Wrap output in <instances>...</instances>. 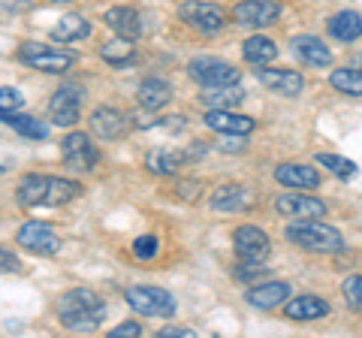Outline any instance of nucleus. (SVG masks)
Returning a JSON list of instances; mask_svg holds the SVG:
<instances>
[{
  "label": "nucleus",
  "mask_w": 362,
  "mask_h": 338,
  "mask_svg": "<svg viewBox=\"0 0 362 338\" xmlns=\"http://www.w3.org/2000/svg\"><path fill=\"white\" fill-rule=\"evenodd\" d=\"M18 202L25 209H37V206H66L70 199L82 197V185L73 182V178H61V175H40L30 173L18 182L16 190Z\"/></svg>",
  "instance_id": "1"
},
{
  "label": "nucleus",
  "mask_w": 362,
  "mask_h": 338,
  "mask_svg": "<svg viewBox=\"0 0 362 338\" xmlns=\"http://www.w3.org/2000/svg\"><path fill=\"white\" fill-rule=\"evenodd\" d=\"M58 317L73 332H94L106 317V302L88 287H76L64 293L58 302Z\"/></svg>",
  "instance_id": "2"
},
{
  "label": "nucleus",
  "mask_w": 362,
  "mask_h": 338,
  "mask_svg": "<svg viewBox=\"0 0 362 338\" xmlns=\"http://www.w3.org/2000/svg\"><path fill=\"white\" fill-rule=\"evenodd\" d=\"M287 239L293 245L305 247V251H314V254H338L344 247L341 233L335 227H326L320 223V218H308V221H296L287 227Z\"/></svg>",
  "instance_id": "3"
},
{
  "label": "nucleus",
  "mask_w": 362,
  "mask_h": 338,
  "mask_svg": "<svg viewBox=\"0 0 362 338\" xmlns=\"http://www.w3.org/2000/svg\"><path fill=\"white\" fill-rule=\"evenodd\" d=\"M127 305L133 311L145 314V317H173L175 314V299L173 293L163 287H151V284H136L124 293Z\"/></svg>",
  "instance_id": "4"
},
{
  "label": "nucleus",
  "mask_w": 362,
  "mask_h": 338,
  "mask_svg": "<svg viewBox=\"0 0 362 338\" xmlns=\"http://www.w3.org/2000/svg\"><path fill=\"white\" fill-rule=\"evenodd\" d=\"M18 58L21 64L33 66V70H42V73H66L76 64L73 52L58 49V46H42V42H21Z\"/></svg>",
  "instance_id": "5"
},
{
  "label": "nucleus",
  "mask_w": 362,
  "mask_h": 338,
  "mask_svg": "<svg viewBox=\"0 0 362 338\" xmlns=\"http://www.w3.org/2000/svg\"><path fill=\"white\" fill-rule=\"evenodd\" d=\"M233 247H235V257L247 266H263L269 260V251H272V242L269 235L254 227V223H242V227H235L233 233Z\"/></svg>",
  "instance_id": "6"
},
{
  "label": "nucleus",
  "mask_w": 362,
  "mask_h": 338,
  "mask_svg": "<svg viewBox=\"0 0 362 338\" xmlns=\"http://www.w3.org/2000/svg\"><path fill=\"white\" fill-rule=\"evenodd\" d=\"M178 16L187 28H194L199 33H218L226 28V13L221 6L206 4V0H185L178 6Z\"/></svg>",
  "instance_id": "7"
},
{
  "label": "nucleus",
  "mask_w": 362,
  "mask_h": 338,
  "mask_svg": "<svg viewBox=\"0 0 362 338\" xmlns=\"http://www.w3.org/2000/svg\"><path fill=\"white\" fill-rule=\"evenodd\" d=\"M16 242L25 247V251L37 254V257H52V254L61 251L58 233H54V227H49V223H42V221L21 223L18 233H16Z\"/></svg>",
  "instance_id": "8"
},
{
  "label": "nucleus",
  "mask_w": 362,
  "mask_h": 338,
  "mask_svg": "<svg viewBox=\"0 0 362 338\" xmlns=\"http://www.w3.org/2000/svg\"><path fill=\"white\" fill-rule=\"evenodd\" d=\"M187 73H190V78H197L202 88L239 82V70H235L230 61H221V58H194L187 64Z\"/></svg>",
  "instance_id": "9"
},
{
  "label": "nucleus",
  "mask_w": 362,
  "mask_h": 338,
  "mask_svg": "<svg viewBox=\"0 0 362 338\" xmlns=\"http://www.w3.org/2000/svg\"><path fill=\"white\" fill-rule=\"evenodd\" d=\"M61 157L73 173H90L100 161V151L85 133H70V136L61 142Z\"/></svg>",
  "instance_id": "10"
},
{
  "label": "nucleus",
  "mask_w": 362,
  "mask_h": 338,
  "mask_svg": "<svg viewBox=\"0 0 362 338\" xmlns=\"http://www.w3.org/2000/svg\"><path fill=\"white\" fill-rule=\"evenodd\" d=\"M281 18V4L278 0H242L233 9V21L245 28H269Z\"/></svg>",
  "instance_id": "11"
},
{
  "label": "nucleus",
  "mask_w": 362,
  "mask_h": 338,
  "mask_svg": "<svg viewBox=\"0 0 362 338\" xmlns=\"http://www.w3.org/2000/svg\"><path fill=\"white\" fill-rule=\"evenodd\" d=\"M49 112H52V121L58 124V127H73V124L82 118V88L64 85L61 91H54Z\"/></svg>",
  "instance_id": "12"
},
{
  "label": "nucleus",
  "mask_w": 362,
  "mask_h": 338,
  "mask_svg": "<svg viewBox=\"0 0 362 338\" xmlns=\"http://www.w3.org/2000/svg\"><path fill=\"white\" fill-rule=\"evenodd\" d=\"M88 121H90V133L100 136V139H121L124 133H127V127H130V118L124 115L121 109H115V106L94 109Z\"/></svg>",
  "instance_id": "13"
},
{
  "label": "nucleus",
  "mask_w": 362,
  "mask_h": 338,
  "mask_svg": "<svg viewBox=\"0 0 362 338\" xmlns=\"http://www.w3.org/2000/svg\"><path fill=\"white\" fill-rule=\"evenodd\" d=\"M275 209L287 218H296V221H308V218H323L326 215V202L317 199V197H302V194H284L278 197Z\"/></svg>",
  "instance_id": "14"
},
{
  "label": "nucleus",
  "mask_w": 362,
  "mask_h": 338,
  "mask_svg": "<svg viewBox=\"0 0 362 338\" xmlns=\"http://www.w3.org/2000/svg\"><path fill=\"white\" fill-rule=\"evenodd\" d=\"M287 296H290L287 281H266V284H254L251 290H247L245 302L259 308V311H272V308H278L281 302H287Z\"/></svg>",
  "instance_id": "15"
},
{
  "label": "nucleus",
  "mask_w": 362,
  "mask_h": 338,
  "mask_svg": "<svg viewBox=\"0 0 362 338\" xmlns=\"http://www.w3.org/2000/svg\"><path fill=\"white\" fill-rule=\"evenodd\" d=\"M206 124L218 133H230V136H247V133L254 130V118L239 115V112H233V109H209Z\"/></svg>",
  "instance_id": "16"
},
{
  "label": "nucleus",
  "mask_w": 362,
  "mask_h": 338,
  "mask_svg": "<svg viewBox=\"0 0 362 338\" xmlns=\"http://www.w3.org/2000/svg\"><path fill=\"white\" fill-rule=\"evenodd\" d=\"M257 76H259V82H263L269 91L284 94V97H296V94H302V88H305V78L296 70H269V66H263Z\"/></svg>",
  "instance_id": "17"
},
{
  "label": "nucleus",
  "mask_w": 362,
  "mask_h": 338,
  "mask_svg": "<svg viewBox=\"0 0 362 338\" xmlns=\"http://www.w3.org/2000/svg\"><path fill=\"white\" fill-rule=\"evenodd\" d=\"M275 182L284 185V187H302V190H311L320 185V173L314 166H305V163H281L275 166Z\"/></svg>",
  "instance_id": "18"
},
{
  "label": "nucleus",
  "mask_w": 362,
  "mask_h": 338,
  "mask_svg": "<svg viewBox=\"0 0 362 338\" xmlns=\"http://www.w3.org/2000/svg\"><path fill=\"white\" fill-rule=\"evenodd\" d=\"M254 206V194L242 185H223L211 194V209L214 211H245Z\"/></svg>",
  "instance_id": "19"
},
{
  "label": "nucleus",
  "mask_w": 362,
  "mask_h": 338,
  "mask_svg": "<svg viewBox=\"0 0 362 338\" xmlns=\"http://www.w3.org/2000/svg\"><path fill=\"white\" fill-rule=\"evenodd\" d=\"M103 21L118 33V37H124V40H133L136 42V40L142 37V18L130 6H112L109 13L103 16Z\"/></svg>",
  "instance_id": "20"
},
{
  "label": "nucleus",
  "mask_w": 362,
  "mask_h": 338,
  "mask_svg": "<svg viewBox=\"0 0 362 338\" xmlns=\"http://www.w3.org/2000/svg\"><path fill=\"white\" fill-rule=\"evenodd\" d=\"M136 100H139V106L142 109H148V112H157V109H163L169 100H173V88H169L166 78H145V82L139 85V91H136Z\"/></svg>",
  "instance_id": "21"
},
{
  "label": "nucleus",
  "mask_w": 362,
  "mask_h": 338,
  "mask_svg": "<svg viewBox=\"0 0 362 338\" xmlns=\"http://www.w3.org/2000/svg\"><path fill=\"white\" fill-rule=\"evenodd\" d=\"M293 52H296L302 58V64H308V66H329L332 64L329 46L317 37H296L293 40Z\"/></svg>",
  "instance_id": "22"
},
{
  "label": "nucleus",
  "mask_w": 362,
  "mask_h": 338,
  "mask_svg": "<svg viewBox=\"0 0 362 338\" xmlns=\"http://www.w3.org/2000/svg\"><path fill=\"white\" fill-rule=\"evenodd\" d=\"M332 308H329V302H323L320 296H299V299H293V302H287V308H284V314L290 320H320V317H326Z\"/></svg>",
  "instance_id": "23"
},
{
  "label": "nucleus",
  "mask_w": 362,
  "mask_h": 338,
  "mask_svg": "<svg viewBox=\"0 0 362 338\" xmlns=\"http://www.w3.org/2000/svg\"><path fill=\"white\" fill-rule=\"evenodd\" d=\"M242 100H245V88L239 82L202 88V103L211 106V109H233V106H239Z\"/></svg>",
  "instance_id": "24"
},
{
  "label": "nucleus",
  "mask_w": 362,
  "mask_h": 338,
  "mask_svg": "<svg viewBox=\"0 0 362 338\" xmlns=\"http://www.w3.org/2000/svg\"><path fill=\"white\" fill-rule=\"evenodd\" d=\"M329 37H335L338 42H356L362 37V16L354 9H344L329 18Z\"/></svg>",
  "instance_id": "25"
},
{
  "label": "nucleus",
  "mask_w": 362,
  "mask_h": 338,
  "mask_svg": "<svg viewBox=\"0 0 362 338\" xmlns=\"http://www.w3.org/2000/svg\"><path fill=\"white\" fill-rule=\"evenodd\" d=\"M88 33H90V21L85 16H78V13H70V16H64L58 25L52 28V40L73 42V40H85Z\"/></svg>",
  "instance_id": "26"
},
{
  "label": "nucleus",
  "mask_w": 362,
  "mask_h": 338,
  "mask_svg": "<svg viewBox=\"0 0 362 338\" xmlns=\"http://www.w3.org/2000/svg\"><path fill=\"white\" fill-rule=\"evenodd\" d=\"M242 54H245L247 64H254V66H269L272 61L278 58V46H275V42H272L269 37H251V40H245Z\"/></svg>",
  "instance_id": "27"
},
{
  "label": "nucleus",
  "mask_w": 362,
  "mask_h": 338,
  "mask_svg": "<svg viewBox=\"0 0 362 338\" xmlns=\"http://www.w3.org/2000/svg\"><path fill=\"white\" fill-rule=\"evenodd\" d=\"M100 58L121 70V66H130L136 61V46H133V40H124V37L109 40L100 46Z\"/></svg>",
  "instance_id": "28"
},
{
  "label": "nucleus",
  "mask_w": 362,
  "mask_h": 338,
  "mask_svg": "<svg viewBox=\"0 0 362 338\" xmlns=\"http://www.w3.org/2000/svg\"><path fill=\"white\" fill-rule=\"evenodd\" d=\"M4 124H6V127H13L16 133H21L25 139H45V136H49V127H45L40 118L21 115V112H6Z\"/></svg>",
  "instance_id": "29"
},
{
  "label": "nucleus",
  "mask_w": 362,
  "mask_h": 338,
  "mask_svg": "<svg viewBox=\"0 0 362 338\" xmlns=\"http://www.w3.org/2000/svg\"><path fill=\"white\" fill-rule=\"evenodd\" d=\"M329 85L347 97H362V66H341V70H332Z\"/></svg>",
  "instance_id": "30"
},
{
  "label": "nucleus",
  "mask_w": 362,
  "mask_h": 338,
  "mask_svg": "<svg viewBox=\"0 0 362 338\" xmlns=\"http://www.w3.org/2000/svg\"><path fill=\"white\" fill-rule=\"evenodd\" d=\"M181 163H185V154L166 151V148L151 151L148 157H145V166H148L154 175H173V173H178V166H181Z\"/></svg>",
  "instance_id": "31"
},
{
  "label": "nucleus",
  "mask_w": 362,
  "mask_h": 338,
  "mask_svg": "<svg viewBox=\"0 0 362 338\" xmlns=\"http://www.w3.org/2000/svg\"><path fill=\"white\" fill-rule=\"evenodd\" d=\"M317 163L326 166V169H329L332 175H338V178L356 175V163L347 161V157H338V154H317Z\"/></svg>",
  "instance_id": "32"
},
{
  "label": "nucleus",
  "mask_w": 362,
  "mask_h": 338,
  "mask_svg": "<svg viewBox=\"0 0 362 338\" xmlns=\"http://www.w3.org/2000/svg\"><path fill=\"white\" fill-rule=\"evenodd\" d=\"M341 293H344V302L350 308L362 311V275H350L341 284Z\"/></svg>",
  "instance_id": "33"
},
{
  "label": "nucleus",
  "mask_w": 362,
  "mask_h": 338,
  "mask_svg": "<svg viewBox=\"0 0 362 338\" xmlns=\"http://www.w3.org/2000/svg\"><path fill=\"white\" fill-rule=\"evenodd\" d=\"M21 106H25V94H21L18 88H0V115L18 112Z\"/></svg>",
  "instance_id": "34"
},
{
  "label": "nucleus",
  "mask_w": 362,
  "mask_h": 338,
  "mask_svg": "<svg viewBox=\"0 0 362 338\" xmlns=\"http://www.w3.org/2000/svg\"><path fill=\"white\" fill-rule=\"evenodd\" d=\"M157 247H160L157 235H139V239H133V254L139 257V260H151L157 254Z\"/></svg>",
  "instance_id": "35"
},
{
  "label": "nucleus",
  "mask_w": 362,
  "mask_h": 338,
  "mask_svg": "<svg viewBox=\"0 0 362 338\" xmlns=\"http://www.w3.org/2000/svg\"><path fill=\"white\" fill-rule=\"evenodd\" d=\"M0 272H21V260L6 247H0Z\"/></svg>",
  "instance_id": "36"
},
{
  "label": "nucleus",
  "mask_w": 362,
  "mask_h": 338,
  "mask_svg": "<svg viewBox=\"0 0 362 338\" xmlns=\"http://www.w3.org/2000/svg\"><path fill=\"white\" fill-rule=\"evenodd\" d=\"M109 335H112V338H136V335H142V326L133 323V320H127V323L115 326V330H112Z\"/></svg>",
  "instance_id": "37"
},
{
  "label": "nucleus",
  "mask_w": 362,
  "mask_h": 338,
  "mask_svg": "<svg viewBox=\"0 0 362 338\" xmlns=\"http://www.w3.org/2000/svg\"><path fill=\"white\" fill-rule=\"evenodd\" d=\"M157 335L160 338H194L197 332L190 330V326H166V330H160Z\"/></svg>",
  "instance_id": "38"
},
{
  "label": "nucleus",
  "mask_w": 362,
  "mask_h": 338,
  "mask_svg": "<svg viewBox=\"0 0 362 338\" xmlns=\"http://www.w3.org/2000/svg\"><path fill=\"white\" fill-rule=\"evenodd\" d=\"M354 66H362V52L356 54V61H354Z\"/></svg>",
  "instance_id": "39"
}]
</instances>
